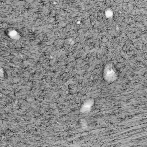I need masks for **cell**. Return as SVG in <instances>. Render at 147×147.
Returning <instances> with one entry per match:
<instances>
[{
    "label": "cell",
    "mask_w": 147,
    "mask_h": 147,
    "mask_svg": "<svg viewBox=\"0 0 147 147\" xmlns=\"http://www.w3.org/2000/svg\"><path fill=\"white\" fill-rule=\"evenodd\" d=\"M118 76V71L115 65L111 62L107 63L102 71L104 80L107 82H112L117 79Z\"/></svg>",
    "instance_id": "1"
},
{
    "label": "cell",
    "mask_w": 147,
    "mask_h": 147,
    "mask_svg": "<svg viewBox=\"0 0 147 147\" xmlns=\"http://www.w3.org/2000/svg\"><path fill=\"white\" fill-rule=\"evenodd\" d=\"M107 13H108V14L107 15L108 17H110L112 15V13L111 11H108L107 12Z\"/></svg>",
    "instance_id": "3"
},
{
    "label": "cell",
    "mask_w": 147,
    "mask_h": 147,
    "mask_svg": "<svg viewBox=\"0 0 147 147\" xmlns=\"http://www.w3.org/2000/svg\"><path fill=\"white\" fill-rule=\"evenodd\" d=\"M94 100L92 98L86 100L82 103L80 108L82 113H87L90 111L94 104Z\"/></svg>",
    "instance_id": "2"
}]
</instances>
